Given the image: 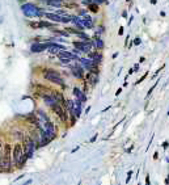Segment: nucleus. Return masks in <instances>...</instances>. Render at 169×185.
Masks as SVG:
<instances>
[{
  "mask_svg": "<svg viewBox=\"0 0 169 185\" xmlns=\"http://www.w3.org/2000/svg\"><path fill=\"white\" fill-rule=\"evenodd\" d=\"M12 158H13V163L15 164H20V167L25 163L28 155L25 154L24 147H22L21 143H16L13 146V148H12Z\"/></svg>",
  "mask_w": 169,
  "mask_h": 185,
  "instance_id": "1",
  "label": "nucleus"
},
{
  "mask_svg": "<svg viewBox=\"0 0 169 185\" xmlns=\"http://www.w3.org/2000/svg\"><path fill=\"white\" fill-rule=\"evenodd\" d=\"M43 78H45L46 80H49V81H51V83H55V84L63 85V79H62V76L59 75V72L55 71V70L46 68V71H43Z\"/></svg>",
  "mask_w": 169,
  "mask_h": 185,
  "instance_id": "2",
  "label": "nucleus"
},
{
  "mask_svg": "<svg viewBox=\"0 0 169 185\" xmlns=\"http://www.w3.org/2000/svg\"><path fill=\"white\" fill-rule=\"evenodd\" d=\"M22 147H24V151H25V154L28 155V158H30L33 155V152H34V142H33V139L30 138V137H26V135H24L22 138Z\"/></svg>",
  "mask_w": 169,
  "mask_h": 185,
  "instance_id": "3",
  "label": "nucleus"
},
{
  "mask_svg": "<svg viewBox=\"0 0 169 185\" xmlns=\"http://www.w3.org/2000/svg\"><path fill=\"white\" fill-rule=\"evenodd\" d=\"M12 168L11 155H4L0 158V172H9Z\"/></svg>",
  "mask_w": 169,
  "mask_h": 185,
  "instance_id": "4",
  "label": "nucleus"
},
{
  "mask_svg": "<svg viewBox=\"0 0 169 185\" xmlns=\"http://www.w3.org/2000/svg\"><path fill=\"white\" fill-rule=\"evenodd\" d=\"M51 108H53V110L55 112L56 116H59V118L63 121V122H67V118H68L67 117V110L63 106H62L60 104H58V103H55V104L51 105Z\"/></svg>",
  "mask_w": 169,
  "mask_h": 185,
  "instance_id": "5",
  "label": "nucleus"
},
{
  "mask_svg": "<svg viewBox=\"0 0 169 185\" xmlns=\"http://www.w3.org/2000/svg\"><path fill=\"white\" fill-rule=\"evenodd\" d=\"M47 22H43V21H30L29 22V27L32 29H42L43 27H47Z\"/></svg>",
  "mask_w": 169,
  "mask_h": 185,
  "instance_id": "6",
  "label": "nucleus"
},
{
  "mask_svg": "<svg viewBox=\"0 0 169 185\" xmlns=\"http://www.w3.org/2000/svg\"><path fill=\"white\" fill-rule=\"evenodd\" d=\"M54 99L58 100V104H60V105H66V104H67V101L64 100V97L62 96L60 93H55V95H54ZM56 100H55V101H56Z\"/></svg>",
  "mask_w": 169,
  "mask_h": 185,
  "instance_id": "7",
  "label": "nucleus"
},
{
  "mask_svg": "<svg viewBox=\"0 0 169 185\" xmlns=\"http://www.w3.org/2000/svg\"><path fill=\"white\" fill-rule=\"evenodd\" d=\"M73 93H75V96H77V97L81 100V101H85V96H84V95L81 93L80 91H79L77 88H75V89H73Z\"/></svg>",
  "mask_w": 169,
  "mask_h": 185,
  "instance_id": "8",
  "label": "nucleus"
},
{
  "mask_svg": "<svg viewBox=\"0 0 169 185\" xmlns=\"http://www.w3.org/2000/svg\"><path fill=\"white\" fill-rule=\"evenodd\" d=\"M64 7H67V8H76L77 7V4L76 3H64Z\"/></svg>",
  "mask_w": 169,
  "mask_h": 185,
  "instance_id": "9",
  "label": "nucleus"
},
{
  "mask_svg": "<svg viewBox=\"0 0 169 185\" xmlns=\"http://www.w3.org/2000/svg\"><path fill=\"white\" fill-rule=\"evenodd\" d=\"M156 85H157V81H156V83H155V84H153V85L151 87V89H149V91H148V93H147V99H148L149 96H151V93H152V91H153V89L156 88Z\"/></svg>",
  "mask_w": 169,
  "mask_h": 185,
  "instance_id": "10",
  "label": "nucleus"
},
{
  "mask_svg": "<svg viewBox=\"0 0 169 185\" xmlns=\"http://www.w3.org/2000/svg\"><path fill=\"white\" fill-rule=\"evenodd\" d=\"M147 75H148V72H144V74H143V76H142V78H140V79H139V80H138V81H136V83H135V84H136V85H138V84H139V83H142V81H143V80H144V79H146V78H147Z\"/></svg>",
  "mask_w": 169,
  "mask_h": 185,
  "instance_id": "11",
  "label": "nucleus"
},
{
  "mask_svg": "<svg viewBox=\"0 0 169 185\" xmlns=\"http://www.w3.org/2000/svg\"><path fill=\"white\" fill-rule=\"evenodd\" d=\"M131 176H133V171H129L127 172V177H126V183L129 184V181L131 180Z\"/></svg>",
  "mask_w": 169,
  "mask_h": 185,
  "instance_id": "12",
  "label": "nucleus"
},
{
  "mask_svg": "<svg viewBox=\"0 0 169 185\" xmlns=\"http://www.w3.org/2000/svg\"><path fill=\"white\" fill-rule=\"evenodd\" d=\"M91 9H92V11H95V12H97V11H98V7L96 8V5H91Z\"/></svg>",
  "mask_w": 169,
  "mask_h": 185,
  "instance_id": "13",
  "label": "nucleus"
},
{
  "mask_svg": "<svg viewBox=\"0 0 169 185\" xmlns=\"http://www.w3.org/2000/svg\"><path fill=\"white\" fill-rule=\"evenodd\" d=\"M135 45H140V40H139V37H138L136 38V40H135V42H134Z\"/></svg>",
  "mask_w": 169,
  "mask_h": 185,
  "instance_id": "14",
  "label": "nucleus"
},
{
  "mask_svg": "<svg viewBox=\"0 0 169 185\" xmlns=\"http://www.w3.org/2000/svg\"><path fill=\"white\" fill-rule=\"evenodd\" d=\"M96 139H97V134H96V135H93V137H92V139H91V142H95V141H96Z\"/></svg>",
  "mask_w": 169,
  "mask_h": 185,
  "instance_id": "15",
  "label": "nucleus"
},
{
  "mask_svg": "<svg viewBox=\"0 0 169 185\" xmlns=\"http://www.w3.org/2000/svg\"><path fill=\"white\" fill-rule=\"evenodd\" d=\"M149 183H151V181H149V176H147V177H146V184L149 185Z\"/></svg>",
  "mask_w": 169,
  "mask_h": 185,
  "instance_id": "16",
  "label": "nucleus"
},
{
  "mask_svg": "<svg viewBox=\"0 0 169 185\" xmlns=\"http://www.w3.org/2000/svg\"><path fill=\"white\" fill-rule=\"evenodd\" d=\"M121 92H122V89H121V88H120V89H118V91H117V92H115V95H117V96H118V95H121Z\"/></svg>",
  "mask_w": 169,
  "mask_h": 185,
  "instance_id": "17",
  "label": "nucleus"
},
{
  "mask_svg": "<svg viewBox=\"0 0 169 185\" xmlns=\"http://www.w3.org/2000/svg\"><path fill=\"white\" fill-rule=\"evenodd\" d=\"M144 61H146V58H144V56H142V58L139 59V62H140V63H142V62H144Z\"/></svg>",
  "mask_w": 169,
  "mask_h": 185,
  "instance_id": "18",
  "label": "nucleus"
},
{
  "mask_svg": "<svg viewBox=\"0 0 169 185\" xmlns=\"http://www.w3.org/2000/svg\"><path fill=\"white\" fill-rule=\"evenodd\" d=\"M134 72V68H131V70H129V75H131V74H133Z\"/></svg>",
  "mask_w": 169,
  "mask_h": 185,
  "instance_id": "19",
  "label": "nucleus"
},
{
  "mask_svg": "<svg viewBox=\"0 0 169 185\" xmlns=\"http://www.w3.org/2000/svg\"><path fill=\"white\" fill-rule=\"evenodd\" d=\"M138 68H139V66H138V65H136V66L134 67V71H139V70H138Z\"/></svg>",
  "mask_w": 169,
  "mask_h": 185,
  "instance_id": "20",
  "label": "nucleus"
},
{
  "mask_svg": "<svg viewBox=\"0 0 169 185\" xmlns=\"http://www.w3.org/2000/svg\"><path fill=\"white\" fill-rule=\"evenodd\" d=\"M162 146H164V148H167L168 147V142H164V144H162Z\"/></svg>",
  "mask_w": 169,
  "mask_h": 185,
  "instance_id": "21",
  "label": "nucleus"
},
{
  "mask_svg": "<svg viewBox=\"0 0 169 185\" xmlns=\"http://www.w3.org/2000/svg\"><path fill=\"white\" fill-rule=\"evenodd\" d=\"M120 34H121V36L123 34V28H121V29H120Z\"/></svg>",
  "mask_w": 169,
  "mask_h": 185,
  "instance_id": "22",
  "label": "nucleus"
},
{
  "mask_svg": "<svg viewBox=\"0 0 169 185\" xmlns=\"http://www.w3.org/2000/svg\"><path fill=\"white\" fill-rule=\"evenodd\" d=\"M165 184H169V176H168V178L165 180Z\"/></svg>",
  "mask_w": 169,
  "mask_h": 185,
  "instance_id": "23",
  "label": "nucleus"
},
{
  "mask_svg": "<svg viewBox=\"0 0 169 185\" xmlns=\"http://www.w3.org/2000/svg\"><path fill=\"white\" fill-rule=\"evenodd\" d=\"M168 114H169V109H168Z\"/></svg>",
  "mask_w": 169,
  "mask_h": 185,
  "instance_id": "24",
  "label": "nucleus"
},
{
  "mask_svg": "<svg viewBox=\"0 0 169 185\" xmlns=\"http://www.w3.org/2000/svg\"><path fill=\"white\" fill-rule=\"evenodd\" d=\"M127 2H130V0H127Z\"/></svg>",
  "mask_w": 169,
  "mask_h": 185,
  "instance_id": "25",
  "label": "nucleus"
}]
</instances>
